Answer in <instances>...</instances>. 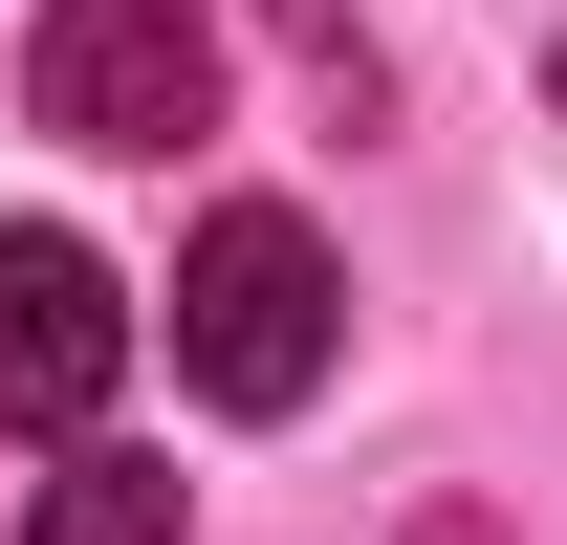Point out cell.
<instances>
[{"label": "cell", "mask_w": 567, "mask_h": 545, "mask_svg": "<svg viewBox=\"0 0 567 545\" xmlns=\"http://www.w3.org/2000/svg\"><path fill=\"white\" fill-rule=\"evenodd\" d=\"M328 349H350V284H328V240L284 197H218L197 240H175V371H197L218 414H306Z\"/></svg>", "instance_id": "1"}, {"label": "cell", "mask_w": 567, "mask_h": 545, "mask_svg": "<svg viewBox=\"0 0 567 545\" xmlns=\"http://www.w3.org/2000/svg\"><path fill=\"white\" fill-rule=\"evenodd\" d=\"M22 88H44L66 153H197L218 132V22L197 0H44Z\"/></svg>", "instance_id": "2"}, {"label": "cell", "mask_w": 567, "mask_h": 545, "mask_svg": "<svg viewBox=\"0 0 567 545\" xmlns=\"http://www.w3.org/2000/svg\"><path fill=\"white\" fill-rule=\"evenodd\" d=\"M110 371H132V284L66 218H0V436H87Z\"/></svg>", "instance_id": "3"}, {"label": "cell", "mask_w": 567, "mask_h": 545, "mask_svg": "<svg viewBox=\"0 0 567 545\" xmlns=\"http://www.w3.org/2000/svg\"><path fill=\"white\" fill-rule=\"evenodd\" d=\"M22 545H175V459H110V436H87V459L22 502Z\"/></svg>", "instance_id": "4"}, {"label": "cell", "mask_w": 567, "mask_h": 545, "mask_svg": "<svg viewBox=\"0 0 567 545\" xmlns=\"http://www.w3.org/2000/svg\"><path fill=\"white\" fill-rule=\"evenodd\" d=\"M415 545H481V524H415Z\"/></svg>", "instance_id": "5"}]
</instances>
